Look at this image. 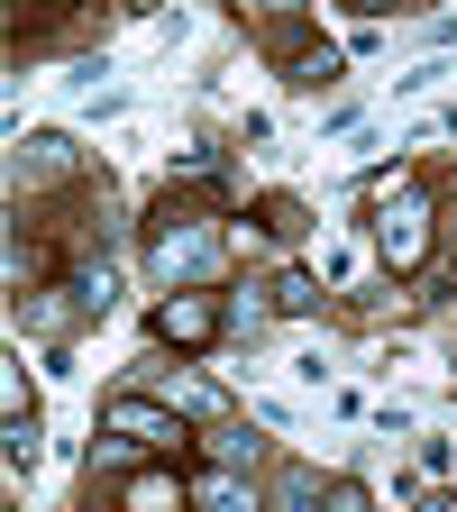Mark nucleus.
Masks as SVG:
<instances>
[{"mask_svg": "<svg viewBox=\"0 0 457 512\" xmlns=\"http://www.w3.org/2000/svg\"><path fill=\"white\" fill-rule=\"evenodd\" d=\"M220 266H229V229H211L183 202H165L156 229H147V275L174 293V284H220Z\"/></svg>", "mask_w": 457, "mask_h": 512, "instance_id": "nucleus-1", "label": "nucleus"}, {"mask_svg": "<svg viewBox=\"0 0 457 512\" xmlns=\"http://www.w3.org/2000/svg\"><path fill=\"white\" fill-rule=\"evenodd\" d=\"M375 247H384V266L412 275L421 256H430V192L403 183V192H384V211H375Z\"/></svg>", "mask_w": 457, "mask_h": 512, "instance_id": "nucleus-2", "label": "nucleus"}, {"mask_svg": "<svg viewBox=\"0 0 457 512\" xmlns=\"http://www.w3.org/2000/svg\"><path fill=\"white\" fill-rule=\"evenodd\" d=\"M101 430H128L147 458H174V448H183V412L156 403V394H110L101 403Z\"/></svg>", "mask_w": 457, "mask_h": 512, "instance_id": "nucleus-3", "label": "nucleus"}, {"mask_svg": "<svg viewBox=\"0 0 457 512\" xmlns=\"http://www.w3.org/2000/svg\"><path fill=\"white\" fill-rule=\"evenodd\" d=\"M220 330H229V311H220L202 284H174V293L156 302V339H165V348H202V339H220Z\"/></svg>", "mask_w": 457, "mask_h": 512, "instance_id": "nucleus-4", "label": "nucleus"}, {"mask_svg": "<svg viewBox=\"0 0 457 512\" xmlns=\"http://www.w3.org/2000/svg\"><path fill=\"white\" fill-rule=\"evenodd\" d=\"M64 174H74V138H64V128H37L19 147V183H64Z\"/></svg>", "mask_w": 457, "mask_h": 512, "instance_id": "nucleus-5", "label": "nucleus"}, {"mask_svg": "<svg viewBox=\"0 0 457 512\" xmlns=\"http://www.w3.org/2000/svg\"><path fill=\"white\" fill-rule=\"evenodd\" d=\"M183 494H192V485H183L174 467H138V476L119 485V503H128V512H165V503H183Z\"/></svg>", "mask_w": 457, "mask_h": 512, "instance_id": "nucleus-6", "label": "nucleus"}, {"mask_svg": "<svg viewBox=\"0 0 457 512\" xmlns=\"http://www.w3.org/2000/svg\"><path fill=\"white\" fill-rule=\"evenodd\" d=\"M156 394H165L174 412H202V421H229V403H220V384H211V375H165Z\"/></svg>", "mask_w": 457, "mask_h": 512, "instance_id": "nucleus-7", "label": "nucleus"}, {"mask_svg": "<svg viewBox=\"0 0 457 512\" xmlns=\"http://www.w3.org/2000/svg\"><path fill=\"white\" fill-rule=\"evenodd\" d=\"M202 448H211V467H247V476H256V439H247V421H211Z\"/></svg>", "mask_w": 457, "mask_h": 512, "instance_id": "nucleus-8", "label": "nucleus"}, {"mask_svg": "<svg viewBox=\"0 0 457 512\" xmlns=\"http://www.w3.org/2000/svg\"><path fill=\"white\" fill-rule=\"evenodd\" d=\"M74 311H83V302H55V293H37V302H28V330H37L46 348H64V330H74Z\"/></svg>", "mask_w": 457, "mask_h": 512, "instance_id": "nucleus-9", "label": "nucleus"}, {"mask_svg": "<svg viewBox=\"0 0 457 512\" xmlns=\"http://www.w3.org/2000/svg\"><path fill=\"white\" fill-rule=\"evenodd\" d=\"M220 311H229V330H238V339H256V330H266V320H275V302L256 293V284H247V293H229Z\"/></svg>", "mask_w": 457, "mask_h": 512, "instance_id": "nucleus-10", "label": "nucleus"}, {"mask_svg": "<svg viewBox=\"0 0 457 512\" xmlns=\"http://www.w3.org/2000/svg\"><path fill=\"white\" fill-rule=\"evenodd\" d=\"M284 83H302V92H320V83H339V55H330V46H302Z\"/></svg>", "mask_w": 457, "mask_h": 512, "instance_id": "nucleus-11", "label": "nucleus"}, {"mask_svg": "<svg viewBox=\"0 0 457 512\" xmlns=\"http://www.w3.org/2000/svg\"><path fill=\"white\" fill-rule=\"evenodd\" d=\"M266 503H284V512H302V503H320V476H311V467H284V476L266 485Z\"/></svg>", "mask_w": 457, "mask_h": 512, "instance_id": "nucleus-12", "label": "nucleus"}, {"mask_svg": "<svg viewBox=\"0 0 457 512\" xmlns=\"http://www.w3.org/2000/svg\"><path fill=\"white\" fill-rule=\"evenodd\" d=\"M0 439H10V476H28V467H37V421H28L19 403H10V430H0Z\"/></svg>", "mask_w": 457, "mask_h": 512, "instance_id": "nucleus-13", "label": "nucleus"}, {"mask_svg": "<svg viewBox=\"0 0 457 512\" xmlns=\"http://www.w3.org/2000/svg\"><path fill=\"white\" fill-rule=\"evenodd\" d=\"M110 293H119L110 266H83V275H74V302H83V311H110Z\"/></svg>", "mask_w": 457, "mask_h": 512, "instance_id": "nucleus-14", "label": "nucleus"}, {"mask_svg": "<svg viewBox=\"0 0 457 512\" xmlns=\"http://www.w3.org/2000/svg\"><path fill=\"white\" fill-rule=\"evenodd\" d=\"M275 311H320V284H311V275H302V266H293V275H284V284H275Z\"/></svg>", "mask_w": 457, "mask_h": 512, "instance_id": "nucleus-15", "label": "nucleus"}, {"mask_svg": "<svg viewBox=\"0 0 457 512\" xmlns=\"http://www.w3.org/2000/svg\"><path fill=\"white\" fill-rule=\"evenodd\" d=\"M211 174H220V147H183L174 156V183H211Z\"/></svg>", "mask_w": 457, "mask_h": 512, "instance_id": "nucleus-16", "label": "nucleus"}, {"mask_svg": "<svg viewBox=\"0 0 457 512\" xmlns=\"http://www.w3.org/2000/svg\"><path fill=\"white\" fill-rule=\"evenodd\" d=\"M238 10H256V19H275V28H284V19H302V0H238Z\"/></svg>", "mask_w": 457, "mask_h": 512, "instance_id": "nucleus-17", "label": "nucleus"}, {"mask_svg": "<svg viewBox=\"0 0 457 512\" xmlns=\"http://www.w3.org/2000/svg\"><path fill=\"white\" fill-rule=\"evenodd\" d=\"M348 10H357V19H384V10H403V0H348Z\"/></svg>", "mask_w": 457, "mask_h": 512, "instance_id": "nucleus-18", "label": "nucleus"}, {"mask_svg": "<svg viewBox=\"0 0 457 512\" xmlns=\"http://www.w3.org/2000/svg\"><path fill=\"white\" fill-rule=\"evenodd\" d=\"M128 10H156V0H128Z\"/></svg>", "mask_w": 457, "mask_h": 512, "instance_id": "nucleus-19", "label": "nucleus"}]
</instances>
